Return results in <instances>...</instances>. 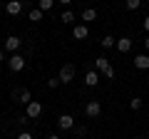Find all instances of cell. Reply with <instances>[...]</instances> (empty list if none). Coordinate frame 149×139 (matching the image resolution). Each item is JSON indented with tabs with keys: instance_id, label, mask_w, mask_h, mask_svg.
<instances>
[{
	"instance_id": "obj_24",
	"label": "cell",
	"mask_w": 149,
	"mask_h": 139,
	"mask_svg": "<svg viewBox=\"0 0 149 139\" xmlns=\"http://www.w3.org/2000/svg\"><path fill=\"white\" fill-rule=\"evenodd\" d=\"M144 30L149 32V17H144Z\"/></svg>"
},
{
	"instance_id": "obj_1",
	"label": "cell",
	"mask_w": 149,
	"mask_h": 139,
	"mask_svg": "<svg viewBox=\"0 0 149 139\" xmlns=\"http://www.w3.org/2000/svg\"><path fill=\"white\" fill-rule=\"evenodd\" d=\"M8 65H10V70H13V72H20V70H25V57L15 52V55H10Z\"/></svg>"
},
{
	"instance_id": "obj_14",
	"label": "cell",
	"mask_w": 149,
	"mask_h": 139,
	"mask_svg": "<svg viewBox=\"0 0 149 139\" xmlns=\"http://www.w3.org/2000/svg\"><path fill=\"white\" fill-rule=\"evenodd\" d=\"M95 67L100 70V72H104V70L109 67V60H107V57H97V60H95Z\"/></svg>"
},
{
	"instance_id": "obj_13",
	"label": "cell",
	"mask_w": 149,
	"mask_h": 139,
	"mask_svg": "<svg viewBox=\"0 0 149 139\" xmlns=\"http://www.w3.org/2000/svg\"><path fill=\"white\" fill-rule=\"evenodd\" d=\"M100 42H102V47H104V50H109V47H114V45H117V40L112 38V35H104Z\"/></svg>"
},
{
	"instance_id": "obj_11",
	"label": "cell",
	"mask_w": 149,
	"mask_h": 139,
	"mask_svg": "<svg viewBox=\"0 0 149 139\" xmlns=\"http://www.w3.org/2000/svg\"><path fill=\"white\" fill-rule=\"evenodd\" d=\"M95 17H97V10H95V8H85V10H82V20H85V25H87V22H92Z\"/></svg>"
},
{
	"instance_id": "obj_18",
	"label": "cell",
	"mask_w": 149,
	"mask_h": 139,
	"mask_svg": "<svg viewBox=\"0 0 149 139\" xmlns=\"http://www.w3.org/2000/svg\"><path fill=\"white\" fill-rule=\"evenodd\" d=\"M20 102H25V104H30V102H32V95H30L27 90H22V92H20Z\"/></svg>"
},
{
	"instance_id": "obj_21",
	"label": "cell",
	"mask_w": 149,
	"mask_h": 139,
	"mask_svg": "<svg viewBox=\"0 0 149 139\" xmlns=\"http://www.w3.org/2000/svg\"><path fill=\"white\" fill-rule=\"evenodd\" d=\"M57 85H60V77H55V80H47V87H50V90H55Z\"/></svg>"
},
{
	"instance_id": "obj_22",
	"label": "cell",
	"mask_w": 149,
	"mask_h": 139,
	"mask_svg": "<svg viewBox=\"0 0 149 139\" xmlns=\"http://www.w3.org/2000/svg\"><path fill=\"white\" fill-rule=\"evenodd\" d=\"M104 77H109V80H112V77H114V70H112V65H109V67L104 70Z\"/></svg>"
},
{
	"instance_id": "obj_5",
	"label": "cell",
	"mask_w": 149,
	"mask_h": 139,
	"mask_svg": "<svg viewBox=\"0 0 149 139\" xmlns=\"http://www.w3.org/2000/svg\"><path fill=\"white\" fill-rule=\"evenodd\" d=\"M5 50H8V52H13V55H15L17 50H20V38H15V35H10V38L5 40Z\"/></svg>"
},
{
	"instance_id": "obj_25",
	"label": "cell",
	"mask_w": 149,
	"mask_h": 139,
	"mask_svg": "<svg viewBox=\"0 0 149 139\" xmlns=\"http://www.w3.org/2000/svg\"><path fill=\"white\" fill-rule=\"evenodd\" d=\"M57 3H62V5H70V3H72V0H57Z\"/></svg>"
},
{
	"instance_id": "obj_3",
	"label": "cell",
	"mask_w": 149,
	"mask_h": 139,
	"mask_svg": "<svg viewBox=\"0 0 149 139\" xmlns=\"http://www.w3.org/2000/svg\"><path fill=\"white\" fill-rule=\"evenodd\" d=\"M40 112H42V104H40V102H30V104H25V117L35 119V117H40Z\"/></svg>"
},
{
	"instance_id": "obj_27",
	"label": "cell",
	"mask_w": 149,
	"mask_h": 139,
	"mask_svg": "<svg viewBox=\"0 0 149 139\" xmlns=\"http://www.w3.org/2000/svg\"><path fill=\"white\" fill-rule=\"evenodd\" d=\"M3 60H5V55H3V50H0V62H3Z\"/></svg>"
},
{
	"instance_id": "obj_26",
	"label": "cell",
	"mask_w": 149,
	"mask_h": 139,
	"mask_svg": "<svg viewBox=\"0 0 149 139\" xmlns=\"http://www.w3.org/2000/svg\"><path fill=\"white\" fill-rule=\"evenodd\" d=\"M144 47H147V50H149V38H147V40H144Z\"/></svg>"
},
{
	"instance_id": "obj_12",
	"label": "cell",
	"mask_w": 149,
	"mask_h": 139,
	"mask_svg": "<svg viewBox=\"0 0 149 139\" xmlns=\"http://www.w3.org/2000/svg\"><path fill=\"white\" fill-rule=\"evenodd\" d=\"M97 82H100V77H97V72H87V75H85V85H87V87H95Z\"/></svg>"
},
{
	"instance_id": "obj_29",
	"label": "cell",
	"mask_w": 149,
	"mask_h": 139,
	"mask_svg": "<svg viewBox=\"0 0 149 139\" xmlns=\"http://www.w3.org/2000/svg\"><path fill=\"white\" fill-rule=\"evenodd\" d=\"M134 139H142V137H134Z\"/></svg>"
},
{
	"instance_id": "obj_4",
	"label": "cell",
	"mask_w": 149,
	"mask_h": 139,
	"mask_svg": "<svg viewBox=\"0 0 149 139\" xmlns=\"http://www.w3.org/2000/svg\"><path fill=\"white\" fill-rule=\"evenodd\" d=\"M100 112H102V104H100V102L92 99V102H87V104H85V114H87V117H100Z\"/></svg>"
},
{
	"instance_id": "obj_15",
	"label": "cell",
	"mask_w": 149,
	"mask_h": 139,
	"mask_svg": "<svg viewBox=\"0 0 149 139\" xmlns=\"http://www.w3.org/2000/svg\"><path fill=\"white\" fill-rule=\"evenodd\" d=\"M60 20H62V22H65V25H70V22H72V20H74V13H72V10H65V13H62V15H60Z\"/></svg>"
},
{
	"instance_id": "obj_16",
	"label": "cell",
	"mask_w": 149,
	"mask_h": 139,
	"mask_svg": "<svg viewBox=\"0 0 149 139\" xmlns=\"http://www.w3.org/2000/svg\"><path fill=\"white\" fill-rule=\"evenodd\" d=\"M27 17H30L32 22H40V20H42V10H40V8H37V10H30V15H27Z\"/></svg>"
},
{
	"instance_id": "obj_17",
	"label": "cell",
	"mask_w": 149,
	"mask_h": 139,
	"mask_svg": "<svg viewBox=\"0 0 149 139\" xmlns=\"http://www.w3.org/2000/svg\"><path fill=\"white\" fill-rule=\"evenodd\" d=\"M52 5H55V0H40V10H42V13H47Z\"/></svg>"
},
{
	"instance_id": "obj_19",
	"label": "cell",
	"mask_w": 149,
	"mask_h": 139,
	"mask_svg": "<svg viewBox=\"0 0 149 139\" xmlns=\"http://www.w3.org/2000/svg\"><path fill=\"white\" fill-rule=\"evenodd\" d=\"M142 5V0H127V10H137Z\"/></svg>"
},
{
	"instance_id": "obj_7",
	"label": "cell",
	"mask_w": 149,
	"mask_h": 139,
	"mask_svg": "<svg viewBox=\"0 0 149 139\" xmlns=\"http://www.w3.org/2000/svg\"><path fill=\"white\" fill-rule=\"evenodd\" d=\"M5 10H8V15H20L22 3H20V0H10V3L5 5Z\"/></svg>"
},
{
	"instance_id": "obj_20",
	"label": "cell",
	"mask_w": 149,
	"mask_h": 139,
	"mask_svg": "<svg viewBox=\"0 0 149 139\" xmlns=\"http://www.w3.org/2000/svg\"><path fill=\"white\" fill-rule=\"evenodd\" d=\"M129 107H132V109H142V99H139V97H132Z\"/></svg>"
},
{
	"instance_id": "obj_10",
	"label": "cell",
	"mask_w": 149,
	"mask_h": 139,
	"mask_svg": "<svg viewBox=\"0 0 149 139\" xmlns=\"http://www.w3.org/2000/svg\"><path fill=\"white\" fill-rule=\"evenodd\" d=\"M114 47H117L119 52H129V50H132V40H129V38H119Z\"/></svg>"
},
{
	"instance_id": "obj_28",
	"label": "cell",
	"mask_w": 149,
	"mask_h": 139,
	"mask_svg": "<svg viewBox=\"0 0 149 139\" xmlns=\"http://www.w3.org/2000/svg\"><path fill=\"white\" fill-rule=\"evenodd\" d=\"M47 139H60V137H57V134H52V137H47Z\"/></svg>"
},
{
	"instance_id": "obj_2",
	"label": "cell",
	"mask_w": 149,
	"mask_h": 139,
	"mask_svg": "<svg viewBox=\"0 0 149 139\" xmlns=\"http://www.w3.org/2000/svg\"><path fill=\"white\" fill-rule=\"evenodd\" d=\"M60 82H72V77H74V65H62V70H60Z\"/></svg>"
},
{
	"instance_id": "obj_23",
	"label": "cell",
	"mask_w": 149,
	"mask_h": 139,
	"mask_svg": "<svg viewBox=\"0 0 149 139\" xmlns=\"http://www.w3.org/2000/svg\"><path fill=\"white\" fill-rule=\"evenodd\" d=\"M17 139H32V134L30 132H22V134H17Z\"/></svg>"
},
{
	"instance_id": "obj_8",
	"label": "cell",
	"mask_w": 149,
	"mask_h": 139,
	"mask_svg": "<svg viewBox=\"0 0 149 139\" xmlns=\"http://www.w3.org/2000/svg\"><path fill=\"white\" fill-rule=\"evenodd\" d=\"M134 67L137 70H149V55H137L134 57Z\"/></svg>"
},
{
	"instance_id": "obj_9",
	"label": "cell",
	"mask_w": 149,
	"mask_h": 139,
	"mask_svg": "<svg viewBox=\"0 0 149 139\" xmlns=\"http://www.w3.org/2000/svg\"><path fill=\"white\" fill-rule=\"evenodd\" d=\"M72 35H74V40H87L90 30H87V25H77V27L72 30Z\"/></svg>"
},
{
	"instance_id": "obj_6",
	"label": "cell",
	"mask_w": 149,
	"mask_h": 139,
	"mask_svg": "<svg viewBox=\"0 0 149 139\" xmlns=\"http://www.w3.org/2000/svg\"><path fill=\"white\" fill-rule=\"evenodd\" d=\"M57 127L60 129H72L74 127V117H72V114H62V117L57 119Z\"/></svg>"
}]
</instances>
